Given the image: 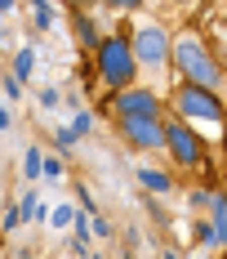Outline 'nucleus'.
Instances as JSON below:
<instances>
[{
    "label": "nucleus",
    "mask_w": 227,
    "mask_h": 259,
    "mask_svg": "<svg viewBox=\"0 0 227 259\" xmlns=\"http://www.w3.org/2000/svg\"><path fill=\"white\" fill-rule=\"evenodd\" d=\"M40 156H45V152H40L36 143H31V148L23 152V179H27V183H36V179H40Z\"/></svg>",
    "instance_id": "obj_15"
},
{
    "label": "nucleus",
    "mask_w": 227,
    "mask_h": 259,
    "mask_svg": "<svg viewBox=\"0 0 227 259\" xmlns=\"http://www.w3.org/2000/svg\"><path fill=\"white\" fill-rule=\"evenodd\" d=\"M72 27H76V45H80L85 54H94V50H98L102 27L89 18V9H72Z\"/></svg>",
    "instance_id": "obj_8"
},
{
    "label": "nucleus",
    "mask_w": 227,
    "mask_h": 259,
    "mask_svg": "<svg viewBox=\"0 0 227 259\" xmlns=\"http://www.w3.org/2000/svg\"><path fill=\"white\" fill-rule=\"evenodd\" d=\"M76 134V139H85V134H94V112H89V107H76L72 112V125H67Z\"/></svg>",
    "instance_id": "obj_14"
},
{
    "label": "nucleus",
    "mask_w": 227,
    "mask_h": 259,
    "mask_svg": "<svg viewBox=\"0 0 227 259\" xmlns=\"http://www.w3.org/2000/svg\"><path fill=\"white\" fill-rule=\"evenodd\" d=\"M36 63H40V54H36V45H18V54H14V76L23 80H31L36 76Z\"/></svg>",
    "instance_id": "obj_10"
},
{
    "label": "nucleus",
    "mask_w": 227,
    "mask_h": 259,
    "mask_svg": "<svg viewBox=\"0 0 227 259\" xmlns=\"http://www.w3.org/2000/svg\"><path fill=\"white\" fill-rule=\"evenodd\" d=\"M58 103H63V94H58L53 85H45V90H40V107H58Z\"/></svg>",
    "instance_id": "obj_24"
},
{
    "label": "nucleus",
    "mask_w": 227,
    "mask_h": 259,
    "mask_svg": "<svg viewBox=\"0 0 227 259\" xmlns=\"http://www.w3.org/2000/svg\"><path fill=\"white\" fill-rule=\"evenodd\" d=\"M178 121H187V125H223L227 107H223V94H214V90H201V85H187V80H178L174 99H169Z\"/></svg>",
    "instance_id": "obj_3"
},
{
    "label": "nucleus",
    "mask_w": 227,
    "mask_h": 259,
    "mask_svg": "<svg viewBox=\"0 0 227 259\" xmlns=\"http://www.w3.org/2000/svg\"><path fill=\"white\" fill-rule=\"evenodd\" d=\"M160 152L174 161V170H205L209 175V148H205V134L187 125V121H178L169 116L165 121V148Z\"/></svg>",
    "instance_id": "obj_4"
},
{
    "label": "nucleus",
    "mask_w": 227,
    "mask_h": 259,
    "mask_svg": "<svg viewBox=\"0 0 227 259\" xmlns=\"http://www.w3.org/2000/svg\"><path fill=\"white\" fill-rule=\"evenodd\" d=\"M169 5H178V9H192V5H201V0H169Z\"/></svg>",
    "instance_id": "obj_28"
},
{
    "label": "nucleus",
    "mask_w": 227,
    "mask_h": 259,
    "mask_svg": "<svg viewBox=\"0 0 227 259\" xmlns=\"http://www.w3.org/2000/svg\"><path fill=\"white\" fill-rule=\"evenodd\" d=\"M63 5H67V9H94L98 0H63Z\"/></svg>",
    "instance_id": "obj_26"
},
{
    "label": "nucleus",
    "mask_w": 227,
    "mask_h": 259,
    "mask_svg": "<svg viewBox=\"0 0 227 259\" xmlns=\"http://www.w3.org/2000/svg\"><path fill=\"white\" fill-rule=\"evenodd\" d=\"M205 214H209L214 228H223V233H227V197H223V192H214V197L205 201Z\"/></svg>",
    "instance_id": "obj_13"
},
{
    "label": "nucleus",
    "mask_w": 227,
    "mask_h": 259,
    "mask_svg": "<svg viewBox=\"0 0 227 259\" xmlns=\"http://www.w3.org/2000/svg\"><path fill=\"white\" fill-rule=\"evenodd\" d=\"M63 170H67V165H63V156L58 152H49V156H40V179H63Z\"/></svg>",
    "instance_id": "obj_18"
},
{
    "label": "nucleus",
    "mask_w": 227,
    "mask_h": 259,
    "mask_svg": "<svg viewBox=\"0 0 227 259\" xmlns=\"http://www.w3.org/2000/svg\"><path fill=\"white\" fill-rule=\"evenodd\" d=\"M0 72H5V63H0Z\"/></svg>",
    "instance_id": "obj_29"
},
{
    "label": "nucleus",
    "mask_w": 227,
    "mask_h": 259,
    "mask_svg": "<svg viewBox=\"0 0 227 259\" xmlns=\"http://www.w3.org/2000/svg\"><path fill=\"white\" fill-rule=\"evenodd\" d=\"M196 241H201L205 250H223V246H227V233H223V228H214V224L205 219V224H196Z\"/></svg>",
    "instance_id": "obj_12"
},
{
    "label": "nucleus",
    "mask_w": 227,
    "mask_h": 259,
    "mask_svg": "<svg viewBox=\"0 0 227 259\" xmlns=\"http://www.w3.org/2000/svg\"><path fill=\"white\" fill-rule=\"evenodd\" d=\"M94 58V72L107 90H125L138 80V63H134V50H129V31H102L98 50L89 54Z\"/></svg>",
    "instance_id": "obj_2"
},
{
    "label": "nucleus",
    "mask_w": 227,
    "mask_h": 259,
    "mask_svg": "<svg viewBox=\"0 0 227 259\" xmlns=\"http://www.w3.org/2000/svg\"><path fill=\"white\" fill-rule=\"evenodd\" d=\"M9 125H14V107L0 103V134H9Z\"/></svg>",
    "instance_id": "obj_25"
},
{
    "label": "nucleus",
    "mask_w": 227,
    "mask_h": 259,
    "mask_svg": "<svg viewBox=\"0 0 227 259\" xmlns=\"http://www.w3.org/2000/svg\"><path fill=\"white\" fill-rule=\"evenodd\" d=\"M102 5H107L111 14H134V9H143L147 0H102Z\"/></svg>",
    "instance_id": "obj_21"
},
{
    "label": "nucleus",
    "mask_w": 227,
    "mask_h": 259,
    "mask_svg": "<svg viewBox=\"0 0 227 259\" xmlns=\"http://www.w3.org/2000/svg\"><path fill=\"white\" fill-rule=\"evenodd\" d=\"M169 67H174L178 80H187V85H201V90H214V94H223V63H218V54L205 45L201 31H178L169 36Z\"/></svg>",
    "instance_id": "obj_1"
},
{
    "label": "nucleus",
    "mask_w": 227,
    "mask_h": 259,
    "mask_svg": "<svg viewBox=\"0 0 227 259\" xmlns=\"http://www.w3.org/2000/svg\"><path fill=\"white\" fill-rule=\"evenodd\" d=\"M0 228H5V233H14V228H23V214H18V206H9L5 214H0Z\"/></svg>",
    "instance_id": "obj_23"
},
{
    "label": "nucleus",
    "mask_w": 227,
    "mask_h": 259,
    "mask_svg": "<svg viewBox=\"0 0 227 259\" xmlns=\"http://www.w3.org/2000/svg\"><path fill=\"white\" fill-rule=\"evenodd\" d=\"M45 214H49L53 228H67V224H72V214H76V206H53V210H45Z\"/></svg>",
    "instance_id": "obj_20"
},
{
    "label": "nucleus",
    "mask_w": 227,
    "mask_h": 259,
    "mask_svg": "<svg viewBox=\"0 0 227 259\" xmlns=\"http://www.w3.org/2000/svg\"><path fill=\"white\" fill-rule=\"evenodd\" d=\"M116 134L134 152H160L165 148V116H116Z\"/></svg>",
    "instance_id": "obj_6"
},
{
    "label": "nucleus",
    "mask_w": 227,
    "mask_h": 259,
    "mask_svg": "<svg viewBox=\"0 0 227 259\" xmlns=\"http://www.w3.org/2000/svg\"><path fill=\"white\" fill-rule=\"evenodd\" d=\"M0 94H5V99H9V103H18V99H23V80L14 76V72H9V67H5V72H0Z\"/></svg>",
    "instance_id": "obj_17"
},
{
    "label": "nucleus",
    "mask_w": 227,
    "mask_h": 259,
    "mask_svg": "<svg viewBox=\"0 0 227 259\" xmlns=\"http://www.w3.org/2000/svg\"><path fill=\"white\" fill-rule=\"evenodd\" d=\"M169 27L156 23V18H143V23H134L129 31V50H134V63H138V72H169Z\"/></svg>",
    "instance_id": "obj_5"
},
{
    "label": "nucleus",
    "mask_w": 227,
    "mask_h": 259,
    "mask_svg": "<svg viewBox=\"0 0 227 259\" xmlns=\"http://www.w3.org/2000/svg\"><path fill=\"white\" fill-rule=\"evenodd\" d=\"M27 9H31V27L36 31H49L53 18H58V5L53 0H27Z\"/></svg>",
    "instance_id": "obj_11"
},
{
    "label": "nucleus",
    "mask_w": 227,
    "mask_h": 259,
    "mask_svg": "<svg viewBox=\"0 0 227 259\" xmlns=\"http://www.w3.org/2000/svg\"><path fill=\"white\" fill-rule=\"evenodd\" d=\"M14 9H18V0H0V18H9Z\"/></svg>",
    "instance_id": "obj_27"
},
{
    "label": "nucleus",
    "mask_w": 227,
    "mask_h": 259,
    "mask_svg": "<svg viewBox=\"0 0 227 259\" xmlns=\"http://www.w3.org/2000/svg\"><path fill=\"white\" fill-rule=\"evenodd\" d=\"M107 107H111V116H165V99L147 85H138V80L125 85V90H111Z\"/></svg>",
    "instance_id": "obj_7"
},
{
    "label": "nucleus",
    "mask_w": 227,
    "mask_h": 259,
    "mask_svg": "<svg viewBox=\"0 0 227 259\" xmlns=\"http://www.w3.org/2000/svg\"><path fill=\"white\" fill-rule=\"evenodd\" d=\"M138 188H143L147 197H169V192L178 188V179L169 175V170H151V165H143V170H138Z\"/></svg>",
    "instance_id": "obj_9"
},
{
    "label": "nucleus",
    "mask_w": 227,
    "mask_h": 259,
    "mask_svg": "<svg viewBox=\"0 0 227 259\" xmlns=\"http://www.w3.org/2000/svg\"><path fill=\"white\" fill-rule=\"evenodd\" d=\"M209 197H214V188H192V192H187V206H192V210H205Z\"/></svg>",
    "instance_id": "obj_22"
},
{
    "label": "nucleus",
    "mask_w": 227,
    "mask_h": 259,
    "mask_svg": "<svg viewBox=\"0 0 227 259\" xmlns=\"http://www.w3.org/2000/svg\"><path fill=\"white\" fill-rule=\"evenodd\" d=\"M76 143H80V139H76L72 130H53V152H58V156H72Z\"/></svg>",
    "instance_id": "obj_19"
},
{
    "label": "nucleus",
    "mask_w": 227,
    "mask_h": 259,
    "mask_svg": "<svg viewBox=\"0 0 227 259\" xmlns=\"http://www.w3.org/2000/svg\"><path fill=\"white\" fill-rule=\"evenodd\" d=\"M18 214H23V224H27V219H45V201H40L36 192H23V201H18Z\"/></svg>",
    "instance_id": "obj_16"
}]
</instances>
